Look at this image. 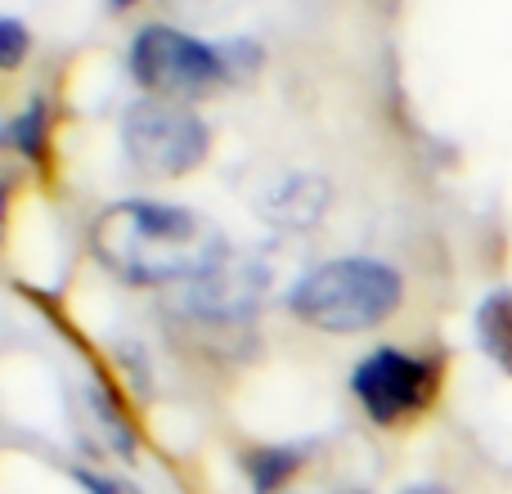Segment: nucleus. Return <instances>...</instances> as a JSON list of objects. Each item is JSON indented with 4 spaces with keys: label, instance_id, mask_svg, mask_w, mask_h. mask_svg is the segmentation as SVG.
Instances as JSON below:
<instances>
[{
    "label": "nucleus",
    "instance_id": "9",
    "mask_svg": "<svg viewBox=\"0 0 512 494\" xmlns=\"http://www.w3.org/2000/svg\"><path fill=\"white\" fill-rule=\"evenodd\" d=\"M248 472H252L256 494H274V486H279V481L292 477V454H288V450H261V454H252Z\"/></svg>",
    "mask_w": 512,
    "mask_h": 494
},
{
    "label": "nucleus",
    "instance_id": "10",
    "mask_svg": "<svg viewBox=\"0 0 512 494\" xmlns=\"http://www.w3.org/2000/svg\"><path fill=\"white\" fill-rule=\"evenodd\" d=\"M41 140H45V117H41V104H32L23 117L9 122V144H14L18 153H27V158H36Z\"/></svg>",
    "mask_w": 512,
    "mask_h": 494
},
{
    "label": "nucleus",
    "instance_id": "8",
    "mask_svg": "<svg viewBox=\"0 0 512 494\" xmlns=\"http://www.w3.org/2000/svg\"><path fill=\"white\" fill-rule=\"evenodd\" d=\"M477 333H481V346L490 351V360L512 369V292H495V297L481 306Z\"/></svg>",
    "mask_w": 512,
    "mask_h": 494
},
{
    "label": "nucleus",
    "instance_id": "6",
    "mask_svg": "<svg viewBox=\"0 0 512 494\" xmlns=\"http://www.w3.org/2000/svg\"><path fill=\"white\" fill-rule=\"evenodd\" d=\"M427 364L409 360L400 351H373L369 360H360L351 387L360 396V405L369 409L378 423H396L400 414H409L414 405H423L427 391Z\"/></svg>",
    "mask_w": 512,
    "mask_h": 494
},
{
    "label": "nucleus",
    "instance_id": "1",
    "mask_svg": "<svg viewBox=\"0 0 512 494\" xmlns=\"http://www.w3.org/2000/svg\"><path fill=\"white\" fill-rule=\"evenodd\" d=\"M95 252L117 279L135 288H167V283L180 288L230 256L221 230L207 225L198 212L144 203V198L117 203L99 216Z\"/></svg>",
    "mask_w": 512,
    "mask_h": 494
},
{
    "label": "nucleus",
    "instance_id": "11",
    "mask_svg": "<svg viewBox=\"0 0 512 494\" xmlns=\"http://www.w3.org/2000/svg\"><path fill=\"white\" fill-rule=\"evenodd\" d=\"M23 54H27V27L18 18H5L0 23V68L14 72L23 63Z\"/></svg>",
    "mask_w": 512,
    "mask_h": 494
},
{
    "label": "nucleus",
    "instance_id": "7",
    "mask_svg": "<svg viewBox=\"0 0 512 494\" xmlns=\"http://www.w3.org/2000/svg\"><path fill=\"white\" fill-rule=\"evenodd\" d=\"M328 203H333V185L324 176H283L261 198V212L283 230H310L328 212Z\"/></svg>",
    "mask_w": 512,
    "mask_h": 494
},
{
    "label": "nucleus",
    "instance_id": "2",
    "mask_svg": "<svg viewBox=\"0 0 512 494\" xmlns=\"http://www.w3.org/2000/svg\"><path fill=\"white\" fill-rule=\"evenodd\" d=\"M400 274L369 256L324 261L292 288V310L324 333H364L400 306Z\"/></svg>",
    "mask_w": 512,
    "mask_h": 494
},
{
    "label": "nucleus",
    "instance_id": "3",
    "mask_svg": "<svg viewBox=\"0 0 512 494\" xmlns=\"http://www.w3.org/2000/svg\"><path fill=\"white\" fill-rule=\"evenodd\" d=\"M122 144L140 176L176 180L189 176L207 158V126L203 117L180 108L176 99H144L126 113Z\"/></svg>",
    "mask_w": 512,
    "mask_h": 494
},
{
    "label": "nucleus",
    "instance_id": "5",
    "mask_svg": "<svg viewBox=\"0 0 512 494\" xmlns=\"http://www.w3.org/2000/svg\"><path fill=\"white\" fill-rule=\"evenodd\" d=\"M261 297H265L261 265H252V261H243V256L230 252L207 274L180 283L176 306L194 319H207V324H243V319L256 315Z\"/></svg>",
    "mask_w": 512,
    "mask_h": 494
},
{
    "label": "nucleus",
    "instance_id": "12",
    "mask_svg": "<svg viewBox=\"0 0 512 494\" xmlns=\"http://www.w3.org/2000/svg\"><path fill=\"white\" fill-rule=\"evenodd\" d=\"M409 494H441L436 486H418V490H409Z\"/></svg>",
    "mask_w": 512,
    "mask_h": 494
},
{
    "label": "nucleus",
    "instance_id": "4",
    "mask_svg": "<svg viewBox=\"0 0 512 494\" xmlns=\"http://www.w3.org/2000/svg\"><path fill=\"white\" fill-rule=\"evenodd\" d=\"M131 72L140 86H149L162 99H189L212 90L225 77L221 50L176 32V27H144L131 45Z\"/></svg>",
    "mask_w": 512,
    "mask_h": 494
}]
</instances>
